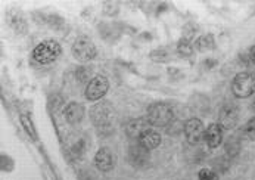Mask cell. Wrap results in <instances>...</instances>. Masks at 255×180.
I'll return each instance as SVG.
<instances>
[{"mask_svg":"<svg viewBox=\"0 0 255 180\" xmlns=\"http://www.w3.org/2000/svg\"><path fill=\"white\" fill-rule=\"evenodd\" d=\"M90 117L93 124L99 129V132L111 130L114 123V109L108 101H101L90 109Z\"/></svg>","mask_w":255,"mask_h":180,"instance_id":"6da1fadb","label":"cell"},{"mask_svg":"<svg viewBox=\"0 0 255 180\" xmlns=\"http://www.w3.org/2000/svg\"><path fill=\"white\" fill-rule=\"evenodd\" d=\"M62 49L61 44L55 40H44L41 43H38L36 49L33 50V58L36 59L38 64H50L53 61H56L61 55Z\"/></svg>","mask_w":255,"mask_h":180,"instance_id":"7a4b0ae2","label":"cell"},{"mask_svg":"<svg viewBox=\"0 0 255 180\" xmlns=\"http://www.w3.org/2000/svg\"><path fill=\"white\" fill-rule=\"evenodd\" d=\"M146 118L153 127H165L173 121L174 112L173 108L167 104H152L147 108Z\"/></svg>","mask_w":255,"mask_h":180,"instance_id":"3957f363","label":"cell"},{"mask_svg":"<svg viewBox=\"0 0 255 180\" xmlns=\"http://www.w3.org/2000/svg\"><path fill=\"white\" fill-rule=\"evenodd\" d=\"M71 52H73L74 58L80 62H89L95 59L98 55V49L95 43L86 36H80L74 40Z\"/></svg>","mask_w":255,"mask_h":180,"instance_id":"277c9868","label":"cell"},{"mask_svg":"<svg viewBox=\"0 0 255 180\" xmlns=\"http://www.w3.org/2000/svg\"><path fill=\"white\" fill-rule=\"evenodd\" d=\"M232 92L236 98H250L255 92V77L250 72H239L232 81Z\"/></svg>","mask_w":255,"mask_h":180,"instance_id":"5b68a950","label":"cell"},{"mask_svg":"<svg viewBox=\"0 0 255 180\" xmlns=\"http://www.w3.org/2000/svg\"><path fill=\"white\" fill-rule=\"evenodd\" d=\"M110 89V81L105 75H96L93 77L87 86H86V90H84V96L87 101H99L101 98L105 96V93L108 92Z\"/></svg>","mask_w":255,"mask_h":180,"instance_id":"8992f818","label":"cell"},{"mask_svg":"<svg viewBox=\"0 0 255 180\" xmlns=\"http://www.w3.org/2000/svg\"><path fill=\"white\" fill-rule=\"evenodd\" d=\"M205 127L201 120L190 118L184 123V136L190 145H198L205 139Z\"/></svg>","mask_w":255,"mask_h":180,"instance_id":"52a82bcc","label":"cell"},{"mask_svg":"<svg viewBox=\"0 0 255 180\" xmlns=\"http://www.w3.org/2000/svg\"><path fill=\"white\" fill-rule=\"evenodd\" d=\"M238 108L233 104H226L220 109L219 124L223 130H232L238 124Z\"/></svg>","mask_w":255,"mask_h":180,"instance_id":"ba28073f","label":"cell"},{"mask_svg":"<svg viewBox=\"0 0 255 180\" xmlns=\"http://www.w3.org/2000/svg\"><path fill=\"white\" fill-rule=\"evenodd\" d=\"M150 129H152V126H150V123L147 121L146 117H137V118L131 120L127 124L126 132H127V136L130 139H137L139 141L146 132H149Z\"/></svg>","mask_w":255,"mask_h":180,"instance_id":"9c48e42d","label":"cell"},{"mask_svg":"<svg viewBox=\"0 0 255 180\" xmlns=\"http://www.w3.org/2000/svg\"><path fill=\"white\" fill-rule=\"evenodd\" d=\"M95 164L101 172L108 173L115 167V155L110 148H101L95 155Z\"/></svg>","mask_w":255,"mask_h":180,"instance_id":"30bf717a","label":"cell"},{"mask_svg":"<svg viewBox=\"0 0 255 180\" xmlns=\"http://www.w3.org/2000/svg\"><path fill=\"white\" fill-rule=\"evenodd\" d=\"M128 157H130V163L136 167H143L149 163V151L145 149L140 144H134L130 146Z\"/></svg>","mask_w":255,"mask_h":180,"instance_id":"8fae6325","label":"cell"},{"mask_svg":"<svg viewBox=\"0 0 255 180\" xmlns=\"http://www.w3.org/2000/svg\"><path fill=\"white\" fill-rule=\"evenodd\" d=\"M84 112H86V109H84V107H83L80 102H70V104L64 108L65 120H67L70 124H73V126L81 123V120L84 118Z\"/></svg>","mask_w":255,"mask_h":180,"instance_id":"7c38bea8","label":"cell"},{"mask_svg":"<svg viewBox=\"0 0 255 180\" xmlns=\"http://www.w3.org/2000/svg\"><path fill=\"white\" fill-rule=\"evenodd\" d=\"M205 141L210 148H219L223 142V129L220 127L219 123H213L208 126L207 132H205Z\"/></svg>","mask_w":255,"mask_h":180,"instance_id":"4fadbf2b","label":"cell"},{"mask_svg":"<svg viewBox=\"0 0 255 180\" xmlns=\"http://www.w3.org/2000/svg\"><path fill=\"white\" fill-rule=\"evenodd\" d=\"M139 144L142 145L145 149H147V151L156 149L161 145V135L156 130L150 129L149 132H146L145 135L139 139Z\"/></svg>","mask_w":255,"mask_h":180,"instance_id":"5bb4252c","label":"cell"},{"mask_svg":"<svg viewBox=\"0 0 255 180\" xmlns=\"http://www.w3.org/2000/svg\"><path fill=\"white\" fill-rule=\"evenodd\" d=\"M195 46H196V49H198L199 52H208V50L216 49V40H214V36H213V34L201 36L196 40Z\"/></svg>","mask_w":255,"mask_h":180,"instance_id":"9a60e30c","label":"cell"},{"mask_svg":"<svg viewBox=\"0 0 255 180\" xmlns=\"http://www.w3.org/2000/svg\"><path fill=\"white\" fill-rule=\"evenodd\" d=\"M19 121H21V126L24 127V130L27 132V135H28L33 141H37V139H38V136H37L36 127H34V124H33L31 118L22 114V115L19 117Z\"/></svg>","mask_w":255,"mask_h":180,"instance_id":"2e32d148","label":"cell"},{"mask_svg":"<svg viewBox=\"0 0 255 180\" xmlns=\"http://www.w3.org/2000/svg\"><path fill=\"white\" fill-rule=\"evenodd\" d=\"M193 44H192V41H189V40H186V38H180L179 40V43H177V52H179V55H182V56H192L193 55Z\"/></svg>","mask_w":255,"mask_h":180,"instance_id":"e0dca14e","label":"cell"},{"mask_svg":"<svg viewBox=\"0 0 255 180\" xmlns=\"http://www.w3.org/2000/svg\"><path fill=\"white\" fill-rule=\"evenodd\" d=\"M149 58L153 62H168L170 61V53L165 49H155L149 53Z\"/></svg>","mask_w":255,"mask_h":180,"instance_id":"ac0fdd59","label":"cell"},{"mask_svg":"<svg viewBox=\"0 0 255 180\" xmlns=\"http://www.w3.org/2000/svg\"><path fill=\"white\" fill-rule=\"evenodd\" d=\"M120 10V3L118 1H104V13L108 16L117 15Z\"/></svg>","mask_w":255,"mask_h":180,"instance_id":"d6986e66","label":"cell"},{"mask_svg":"<svg viewBox=\"0 0 255 180\" xmlns=\"http://www.w3.org/2000/svg\"><path fill=\"white\" fill-rule=\"evenodd\" d=\"M244 135L250 139V141H255V118H251L245 127H244Z\"/></svg>","mask_w":255,"mask_h":180,"instance_id":"ffe728a7","label":"cell"},{"mask_svg":"<svg viewBox=\"0 0 255 180\" xmlns=\"http://www.w3.org/2000/svg\"><path fill=\"white\" fill-rule=\"evenodd\" d=\"M198 178L199 180H219V175L210 169H202V170H199Z\"/></svg>","mask_w":255,"mask_h":180,"instance_id":"44dd1931","label":"cell"},{"mask_svg":"<svg viewBox=\"0 0 255 180\" xmlns=\"http://www.w3.org/2000/svg\"><path fill=\"white\" fill-rule=\"evenodd\" d=\"M198 28L195 27V25H192V24H187L184 28H183V37L182 38H186V40H189V41H192V38L195 37V31H196Z\"/></svg>","mask_w":255,"mask_h":180,"instance_id":"7402d4cb","label":"cell"},{"mask_svg":"<svg viewBox=\"0 0 255 180\" xmlns=\"http://www.w3.org/2000/svg\"><path fill=\"white\" fill-rule=\"evenodd\" d=\"M77 78L81 81V83H84V81H90L89 80V75H90V68L87 70V68H78L77 70Z\"/></svg>","mask_w":255,"mask_h":180,"instance_id":"603a6c76","label":"cell"},{"mask_svg":"<svg viewBox=\"0 0 255 180\" xmlns=\"http://www.w3.org/2000/svg\"><path fill=\"white\" fill-rule=\"evenodd\" d=\"M248 59H250L251 64H254L255 65V44L250 49V52H248Z\"/></svg>","mask_w":255,"mask_h":180,"instance_id":"cb8c5ba5","label":"cell"},{"mask_svg":"<svg viewBox=\"0 0 255 180\" xmlns=\"http://www.w3.org/2000/svg\"><path fill=\"white\" fill-rule=\"evenodd\" d=\"M216 64H217V61H214V59H208V61H205V64H204V65H205L208 70H211Z\"/></svg>","mask_w":255,"mask_h":180,"instance_id":"d4e9b609","label":"cell"},{"mask_svg":"<svg viewBox=\"0 0 255 180\" xmlns=\"http://www.w3.org/2000/svg\"><path fill=\"white\" fill-rule=\"evenodd\" d=\"M251 105H253V107H251V108H253V111H254V112H255V99H254V102H253V104H251Z\"/></svg>","mask_w":255,"mask_h":180,"instance_id":"484cf974","label":"cell"}]
</instances>
